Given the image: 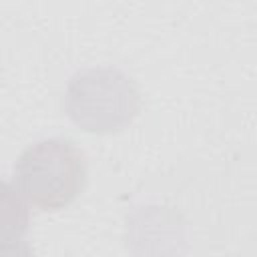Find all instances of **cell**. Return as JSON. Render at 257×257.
<instances>
[{
	"label": "cell",
	"mask_w": 257,
	"mask_h": 257,
	"mask_svg": "<svg viewBox=\"0 0 257 257\" xmlns=\"http://www.w3.org/2000/svg\"><path fill=\"white\" fill-rule=\"evenodd\" d=\"M28 205L18 191L0 179V243L24 239L28 231Z\"/></svg>",
	"instance_id": "3"
},
{
	"label": "cell",
	"mask_w": 257,
	"mask_h": 257,
	"mask_svg": "<svg viewBox=\"0 0 257 257\" xmlns=\"http://www.w3.org/2000/svg\"><path fill=\"white\" fill-rule=\"evenodd\" d=\"M0 257H34V253L24 239H18L0 243Z\"/></svg>",
	"instance_id": "4"
},
{
	"label": "cell",
	"mask_w": 257,
	"mask_h": 257,
	"mask_svg": "<svg viewBox=\"0 0 257 257\" xmlns=\"http://www.w3.org/2000/svg\"><path fill=\"white\" fill-rule=\"evenodd\" d=\"M64 108L84 131L112 133L137 116L139 92L131 78L114 68H88L70 78Z\"/></svg>",
	"instance_id": "2"
},
{
	"label": "cell",
	"mask_w": 257,
	"mask_h": 257,
	"mask_svg": "<svg viewBox=\"0 0 257 257\" xmlns=\"http://www.w3.org/2000/svg\"><path fill=\"white\" fill-rule=\"evenodd\" d=\"M86 181L84 155L66 139H44L28 147L14 165V189L40 211L70 205Z\"/></svg>",
	"instance_id": "1"
}]
</instances>
